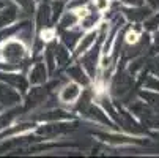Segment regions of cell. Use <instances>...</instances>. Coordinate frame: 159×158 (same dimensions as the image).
Here are the masks:
<instances>
[{
	"label": "cell",
	"mask_w": 159,
	"mask_h": 158,
	"mask_svg": "<svg viewBox=\"0 0 159 158\" xmlns=\"http://www.w3.org/2000/svg\"><path fill=\"white\" fill-rule=\"evenodd\" d=\"M29 55L27 44L19 36H10L0 43V60L7 63V68L19 66Z\"/></svg>",
	"instance_id": "obj_1"
},
{
	"label": "cell",
	"mask_w": 159,
	"mask_h": 158,
	"mask_svg": "<svg viewBox=\"0 0 159 158\" xmlns=\"http://www.w3.org/2000/svg\"><path fill=\"white\" fill-rule=\"evenodd\" d=\"M20 103H22V95L19 90L0 79V106H3L7 109H13L19 106Z\"/></svg>",
	"instance_id": "obj_2"
},
{
	"label": "cell",
	"mask_w": 159,
	"mask_h": 158,
	"mask_svg": "<svg viewBox=\"0 0 159 158\" xmlns=\"http://www.w3.org/2000/svg\"><path fill=\"white\" fill-rule=\"evenodd\" d=\"M82 85L76 81H70L66 82L57 93V98L61 104H74L79 101L80 95H82Z\"/></svg>",
	"instance_id": "obj_3"
},
{
	"label": "cell",
	"mask_w": 159,
	"mask_h": 158,
	"mask_svg": "<svg viewBox=\"0 0 159 158\" xmlns=\"http://www.w3.org/2000/svg\"><path fill=\"white\" fill-rule=\"evenodd\" d=\"M48 74H49V70H48L46 62L38 60L36 63L32 65V68L27 74V81L30 85H41L44 82H48Z\"/></svg>",
	"instance_id": "obj_4"
},
{
	"label": "cell",
	"mask_w": 159,
	"mask_h": 158,
	"mask_svg": "<svg viewBox=\"0 0 159 158\" xmlns=\"http://www.w3.org/2000/svg\"><path fill=\"white\" fill-rule=\"evenodd\" d=\"M96 38H98V30L96 29H92V30H85L84 35H80L79 41L76 43L74 46V57H80L85 51H88L90 48L93 46V44L96 43Z\"/></svg>",
	"instance_id": "obj_5"
},
{
	"label": "cell",
	"mask_w": 159,
	"mask_h": 158,
	"mask_svg": "<svg viewBox=\"0 0 159 158\" xmlns=\"http://www.w3.org/2000/svg\"><path fill=\"white\" fill-rule=\"evenodd\" d=\"M0 79L8 82L14 89H17L19 92H20V95H25L29 87H30L27 78L22 76V74H17V73H5V70H2V71H0Z\"/></svg>",
	"instance_id": "obj_6"
},
{
	"label": "cell",
	"mask_w": 159,
	"mask_h": 158,
	"mask_svg": "<svg viewBox=\"0 0 159 158\" xmlns=\"http://www.w3.org/2000/svg\"><path fill=\"white\" fill-rule=\"evenodd\" d=\"M76 116L71 114L68 111H63V109H49L46 112H43L41 116H36L33 117V120L38 123H44V122H57V120H74Z\"/></svg>",
	"instance_id": "obj_7"
},
{
	"label": "cell",
	"mask_w": 159,
	"mask_h": 158,
	"mask_svg": "<svg viewBox=\"0 0 159 158\" xmlns=\"http://www.w3.org/2000/svg\"><path fill=\"white\" fill-rule=\"evenodd\" d=\"M52 22V11L51 7L48 3H39L35 13V26H36V32H39L44 27H49V24Z\"/></svg>",
	"instance_id": "obj_8"
},
{
	"label": "cell",
	"mask_w": 159,
	"mask_h": 158,
	"mask_svg": "<svg viewBox=\"0 0 159 158\" xmlns=\"http://www.w3.org/2000/svg\"><path fill=\"white\" fill-rule=\"evenodd\" d=\"M17 13H19V7L16 3L5 5L3 10L0 11V30H3V29L10 27L11 24H14L17 19Z\"/></svg>",
	"instance_id": "obj_9"
},
{
	"label": "cell",
	"mask_w": 159,
	"mask_h": 158,
	"mask_svg": "<svg viewBox=\"0 0 159 158\" xmlns=\"http://www.w3.org/2000/svg\"><path fill=\"white\" fill-rule=\"evenodd\" d=\"M68 76L71 78V81H76V82H79L82 87H87V85H90L92 84V79H90V76L87 74V71L82 68V65L77 62L76 65H73V66H70L68 68Z\"/></svg>",
	"instance_id": "obj_10"
},
{
	"label": "cell",
	"mask_w": 159,
	"mask_h": 158,
	"mask_svg": "<svg viewBox=\"0 0 159 158\" xmlns=\"http://www.w3.org/2000/svg\"><path fill=\"white\" fill-rule=\"evenodd\" d=\"M139 38H140V33L135 30V29H131L128 33H126V36H125V41L128 43V44H135L139 41Z\"/></svg>",
	"instance_id": "obj_11"
},
{
	"label": "cell",
	"mask_w": 159,
	"mask_h": 158,
	"mask_svg": "<svg viewBox=\"0 0 159 158\" xmlns=\"http://www.w3.org/2000/svg\"><path fill=\"white\" fill-rule=\"evenodd\" d=\"M5 5H7V3H3V2H0V8H3Z\"/></svg>",
	"instance_id": "obj_12"
}]
</instances>
